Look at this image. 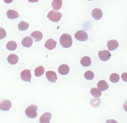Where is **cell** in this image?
<instances>
[{"label": "cell", "mask_w": 127, "mask_h": 123, "mask_svg": "<svg viewBox=\"0 0 127 123\" xmlns=\"http://www.w3.org/2000/svg\"><path fill=\"white\" fill-rule=\"evenodd\" d=\"M60 42L61 45L65 48H69L73 44L72 39L71 36L66 33L62 35L60 39Z\"/></svg>", "instance_id": "cell-1"}, {"label": "cell", "mask_w": 127, "mask_h": 123, "mask_svg": "<svg viewBox=\"0 0 127 123\" xmlns=\"http://www.w3.org/2000/svg\"><path fill=\"white\" fill-rule=\"evenodd\" d=\"M37 106L35 105H32L28 107L25 110V114L29 118L33 119L37 116L36 111Z\"/></svg>", "instance_id": "cell-2"}, {"label": "cell", "mask_w": 127, "mask_h": 123, "mask_svg": "<svg viewBox=\"0 0 127 123\" xmlns=\"http://www.w3.org/2000/svg\"><path fill=\"white\" fill-rule=\"evenodd\" d=\"M62 16V14L59 12L53 10L49 12L47 17L51 21L56 22L60 20Z\"/></svg>", "instance_id": "cell-3"}, {"label": "cell", "mask_w": 127, "mask_h": 123, "mask_svg": "<svg viewBox=\"0 0 127 123\" xmlns=\"http://www.w3.org/2000/svg\"><path fill=\"white\" fill-rule=\"evenodd\" d=\"M75 37L77 40L81 41H86L88 39V35L85 31L83 30H80L75 33Z\"/></svg>", "instance_id": "cell-4"}, {"label": "cell", "mask_w": 127, "mask_h": 123, "mask_svg": "<svg viewBox=\"0 0 127 123\" xmlns=\"http://www.w3.org/2000/svg\"><path fill=\"white\" fill-rule=\"evenodd\" d=\"M98 56L101 60L106 62L109 60L111 57V54L109 51L104 50L98 51Z\"/></svg>", "instance_id": "cell-5"}, {"label": "cell", "mask_w": 127, "mask_h": 123, "mask_svg": "<svg viewBox=\"0 0 127 123\" xmlns=\"http://www.w3.org/2000/svg\"><path fill=\"white\" fill-rule=\"evenodd\" d=\"M21 77L22 80L24 81L30 82L32 77L31 70L28 69L24 70L21 73Z\"/></svg>", "instance_id": "cell-6"}, {"label": "cell", "mask_w": 127, "mask_h": 123, "mask_svg": "<svg viewBox=\"0 0 127 123\" xmlns=\"http://www.w3.org/2000/svg\"><path fill=\"white\" fill-rule=\"evenodd\" d=\"M12 104L9 100H6L0 102V109L3 111L9 110L11 108Z\"/></svg>", "instance_id": "cell-7"}, {"label": "cell", "mask_w": 127, "mask_h": 123, "mask_svg": "<svg viewBox=\"0 0 127 123\" xmlns=\"http://www.w3.org/2000/svg\"><path fill=\"white\" fill-rule=\"evenodd\" d=\"M46 75L47 79L50 82L54 83L57 81V75L54 71H47L46 72Z\"/></svg>", "instance_id": "cell-8"}, {"label": "cell", "mask_w": 127, "mask_h": 123, "mask_svg": "<svg viewBox=\"0 0 127 123\" xmlns=\"http://www.w3.org/2000/svg\"><path fill=\"white\" fill-rule=\"evenodd\" d=\"M119 46V43L116 40H111L108 41L107 43V46L108 49L110 51H112L118 48Z\"/></svg>", "instance_id": "cell-9"}, {"label": "cell", "mask_w": 127, "mask_h": 123, "mask_svg": "<svg viewBox=\"0 0 127 123\" xmlns=\"http://www.w3.org/2000/svg\"><path fill=\"white\" fill-rule=\"evenodd\" d=\"M57 42L52 39H48L46 41L45 46L47 49L52 50L55 48L57 45Z\"/></svg>", "instance_id": "cell-10"}, {"label": "cell", "mask_w": 127, "mask_h": 123, "mask_svg": "<svg viewBox=\"0 0 127 123\" xmlns=\"http://www.w3.org/2000/svg\"><path fill=\"white\" fill-rule=\"evenodd\" d=\"M103 14L102 11L100 9L95 8L92 12V15L95 20H100L102 17Z\"/></svg>", "instance_id": "cell-11"}, {"label": "cell", "mask_w": 127, "mask_h": 123, "mask_svg": "<svg viewBox=\"0 0 127 123\" xmlns=\"http://www.w3.org/2000/svg\"><path fill=\"white\" fill-rule=\"evenodd\" d=\"M69 68L68 66L65 64L61 65L58 69L59 73L63 75L68 74L69 72Z\"/></svg>", "instance_id": "cell-12"}, {"label": "cell", "mask_w": 127, "mask_h": 123, "mask_svg": "<svg viewBox=\"0 0 127 123\" xmlns=\"http://www.w3.org/2000/svg\"><path fill=\"white\" fill-rule=\"evenodd\" d=\"M30 37L33 38L34 41L38 42L42 39L43 34L40 31H35L31 34Z\"/></svg>", "instance_id": "cell-13"}, {"label": "cell", "mask_w": 127, "mask_h": 123, "mask_svg": "<svg viewBox=\"0 0 127 123\" xmlns=\"http://www.w3.org/2000/svg\"><path fill=\"white\" fill-rule=\"evenodd\" d=\"M97 87L99 90L102 92L108 89L109 88V86L106 81L102 80L98 82Z\"/></svg>", "instance_id": "cell-14"}, {"label": "cell", "mask_w": 127, "mask_h": 123, "mask_svg": "<svg viewBox=\"0 0 127 123\" xmlns=\"http://www.w3.org/2000/svg\"><path fill=\"white\" fill-rule=\"evenodd\" d=\"M52 116V115L50 113H44L40 118L39 122L40 123H50Z\"/></svg>", "instance_id": "cell-15"}, {"label": "cell", "mask_w": 127, "mask_h": 123, "mask_svg": "<svg viewBox=\"0 0 127 123\" xmlns=\"http://www.w3.org/2000/svg\"><path fill=\"white\" fill-rule=\"evenodd\" d=\"M33 43L32 39L28 36L24 38L22 42L23 46L27 48L30 47L32 45Z\"/></svg>", "instance_id": "cell-16"}, {"label": "cell", "mask_w": 127, "mask_h": 123, "mask_svg": "<svg viewBox=\"0 0 127 123\" xmlns=\"http://www.w3.org/2000/svg\"><path fill=\"white\" fill-rule=\"evenodd\" d=\"M18 59L17 56L14 54H11L9 55L7 59L8 62L12 65L16 64L18 62Z\"/></svg>", "instance_id": "cell-17"}, {"label": "cell", "mask_w": 127, "mask_h": 123, "mask_svg": "<svg viewBox=\"0 0 127 123\" xmlns=\"http://www.w3.org/2000/svg\"><path fill=\"white\" fill-rule=\"evenodd\" d=\"M6 14L7 18L11 19L18 18L19 16L18 12L14 10H8Z\"/></svg>", "instance_id": "cell-18"}, {"label": "cell", "mask_w": 127, "mask_h": 123, "mask_svg": "<svg viewBox=\"0 0 127 123\" xmlns=\"http://www.w3.org/2000/svg\"><path fill=\"white\" fill-rule=\"evenodd\" d=\"M81 65L85 67H88L90 66L91 63L90 58L88 56H85L83 57L81 61Z\"/></svg>", "instance_id": "cell-19"}, {"label": "cell", "mask_w": 127, "mask_h": 123, "mask_svg": "<svg viewBox=\"0 0 127 123\" xmlns=\"http://www.w3.org/2000/svg\"><path fill=\"white\" fill-rule=\"evenodd\" d=\"M62 5V0H53L52 3V6L53 8L55 10L60 9Z\"/></svg>", "instance_id": "cell-20"}, {"label": "cell", "mask_w": 127, "mask_h": 123, "mask_svg": "<svg viewBox=\"0 0 127 123\" xmlns=\"http://www.w3.org/2000/svg\"><path fill=\"white\" fill-rule=\"evenodd\" d=\"M45 72V70L42 66H40L37 67L34 70V74L35 76L40 77Z\"/></svg>", "instance_id": "cell-21"}, {"label": "cell", "mask_w": 127, "mask_h": 123, "mask_svg": "<svg viewBox=\"0 0 127 123\" xmlns=\"http://www.w3.org/2000/svg\"><path fill=\"white\" fill-rule=\"evenodd\" d=\"M6 47L8 50L10 51H13L17 48V44L14 41H11L7 43Z\"/></svg>", "instance_id": "cell-22"}, {"label": "cell", "mask_w": 127, "mask_h": 123, "mask_svg": "<svg viewBox=\"0 0 127 123\" xmlns=\"http://www.w3.org/2000/svg\"><path fill=\"white\" fill-rule=\"evenodd\" d=\"M29 26V24L24 21L20 22L18 25V29L20 31H24L26 30Z\"/></svg>", "instance_id": "cell-23"}, {"label": "cell", "mask_w": 127, "mask_h": 123, "mask_svg": "<svg viewBox=\"0 0 127 123\" xmlns=\"http://www.w3.org/2000/svg\"><path fill=\"white\" fill-rule=\"evenodd\" d=\"M120 75L116 73H113L111 74L110 77V81L114 83H117L120 80Z\"/></svg>", "instance_id": "cell-24"}, {"label": "cell", "mask_w": 127, "mask_h": 123, "mask_svg": "<svg viewBox=\"0 0 127 123\" xmlns=\"http://www.w3.org/2000/svg\"><path fill=\"white\" fill-rule=\"evenodd\" d=\"M90 92L92 96L98 98L101 95L102 93L101 91L96 88L91 89Z\"/></svg>", "instance_id": "cell-25"}, {"label": "cell", "mask_w": 127, "mask_h": 123, "mask_svg": "<svg viewBox=\"0 0 127 123\" xmlns=\"http://www.w3.org/2000/svg\"><path fill=\"white\" fill-rule=\"evenodd\" d=\"M85 78L87 80H92L94 77V73L91 71H86L84 75Z\"/></svg>", "instance_id": "cell-26"}, {"label": "cell", "mask_w": 127, "mask_h": 123, "mask_svg": "<svg viewBox=\"0 0 127 123\" xmlns=\"http://www.w3.org/2000/svg\"><path fill=\"white\" fill-rule=\"evenodd\" d=\"M91 104L94 107H97L100 105L101 103L100 99H94L91 100Z\"/></svg>", "instance_id": "cell-27"}, {"label": "cell", "mask_w": 127, "mask_h": 123, "mask_svg": "<svg viewBox=\"0 0 127 123\" xmlns=\"http://www.w3.org/2000/svg\"><path fill=\"white\" fill-rule=\"evenodd\" d=\"M7 34L6 32L3 28H0V40L4 38Z\"/></svg>", "instance_id": "cell-28"}, {"label": "cell", "mask_w": 127, "mask_h": 123, "mask_svg": "<svg viewBox=\"0 0 127 123\" xmlns=\"http://www.w3.org/2000/svg\"><path fill=\"white\" fill-rule=\"evenodd\" d=\"M121 78L123 81L127 82V73H126L122 74V75Z\"/></svg>", "instance_id": "cell-29"}, {"label": "cell", "mask_w": 127, "mask_h": 123, "mask_svg": "<svg viewBox=\"0 0 127 123\" xmlns=\"http://www.w3.org/2000/svg\"><path fill=\"white\" fill-rule=\"evenodd\" d=\"M4 2L6 3H10L13 1V0H3Z\"/></svg>", "instance_id": "cell-30"}, {"label": "cell", "mask_w": 127, "mask_h": 123, "mask_svg": "<svg viewBox=\"0 0 127 123\" xmlns=\"http://www.w3.org/2000/svg\"><path fill=\"white\" fill-rule=\"evenodd\" d=\"M30 2H38L39 0H28Z\"/></svg>", "instance_id": "cell-31"}, {"label": "cell", "mask_w": 127, "mask_h": 123, "mask_svg": "<svg viewBox=\"0 0 127 123\" xmlns=\"http://www.w3.org/2000/svg\"><path fill=\"white\" fill-rule=\"evenodd\" d=\"M87 0L89 1H93V0Z\"/></svg>", "instance_id": "cell-32"}]
</instances>
